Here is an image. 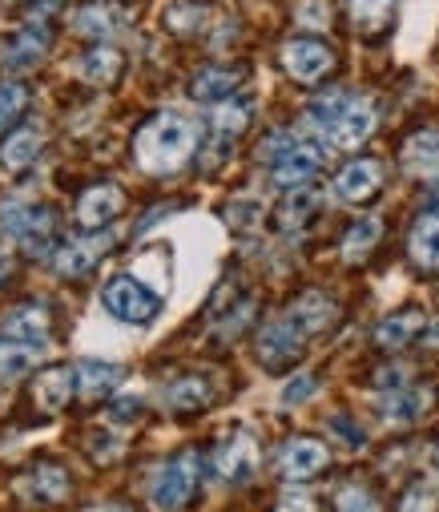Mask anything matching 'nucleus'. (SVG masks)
Instances as JSON below:
<instances>
[{"label":"nucleus","instance_id":"nucleus-2","mask_svg":"<svg viewBox=\"0 0 439 512\" xmlns=\"http://www.w3.org/2000/svg\"><path fill=\"white\" fill-rule=\"evenodd\" d=\"M258 158L270 166L274 186L295 190V186H311L315 170L323 166V146L303 134H274L258 146Z\"/></svg>","mask_w":439,"mask_h":512},{"label":"nucleus","instance_id":"nucleus-5","mask_svg":"<svg viewBox=\"0 0 439 512\" xmlns=\"http://www.w3.org/2000/svg\"><path fill=\"white\" fill-rule=\"evenodd\" d=\"M198 480H202V456H198L194 448L178 452L174 460L162 464V472H158V480H154V488H150L154 508H158V512H178V508H186V504L194 500V492H198Z\"/></svg>","mask_w":439,"mask_h":512},{"label":"nucleus","instance_id":"nucleus-19","mask_svg":"<svg viewBox=\"0 0 439 512\" xmlns=\"http://www.w3.org/2000/svg\"><path fill=\"white\" fill-rule=\"evenodd\" d=\"M49 307L45 303H21L13 307L5 319H0V335L5 339H25V343H45L49 339Z\"/></svg>","mask_w":439,"mask_h":512},{"label":"nucleus","instance_id":"nucleus-14","mask_svg":"<svg viewBox=\"0 0 439 512\" xmlns=\"http://www.w3.org/2000/svg\"><path fill=\"white\" fill-rule=\"evenodd\" d=\"M435 404H439V388H431V383H407V388L391 392V396L379 404V412H383V420H387V424L403 428V424L423 420Z\"/></svg>","mask_w":439,"mask_h":512},{"label":"nucleus","instance_id":"nucleus-11","mask_svg":"<svg viewBox=\"0 0 439 512\" xmlns=\"http://www.w3.org/2000/svg\"><path fill=\"white\" fill-rule=\"evenodd\" d=\"M331 464V448L315 436H295L278 448V472L286 480H311Z\"/></svg>","mask_w":439,"mask_h":512},{"label":"nucleus","instance_id":"nucleus-4","mask_svg":"<svg viewBox=\"0 0 439 512\" xmlns=\"http://www.w3.org/2000/svg\"><path fill=\"white\" fill-rule=\"evenodd\" d=\"M0 230L13 234L21 242L25 254H33V259H45V254H53L61 242H57V214L45 210V206H5L0 210Z\"/></svg>","mask_w":439,"mask_h":512},{"label":"nucleus","instance_id":"nucleus-8","mask_svg":"<svg viewBox=\"0 0 439 512\" xmlns=\"http://www.w3.org/2000/svg\"><path fill=\"white\" fill-rule=\"evenodd\" d=\"M29 392H33V408H37L41 416H61V412L69 408L73 392H77V367H65V363L41 367Z\"/></svg>","mask_w":439,"mask_h":512},{"label":"nucleus","instance_id":"nucleus-25","mask_svg":"<svg viewBox=\"0 0 439 512\" xmlns=\"http://www.w3.org/2000/svg\"><path fill=\"white\" fill-rule=\"evenodd\" d=\"M242 85V69H226V65H210L190 81V97L202 105H222L234 97V89Z\"/></svg>","mask_w":439,"mask_h":512},{"label":"nucleus","instance_id":"nucleus-28","mask_svg":"<svg viewBox=\"0 0 439 512\" xmlns=\"http://www.w3.org/2000/svg\"><path fill=\"white\" fill-rule=\"evenodd\" d=\"M403 170L415 174V178H435L439 174V134L435 130H423L415 138L403 142Z\"/></svg>","mask_w":439,"mask_h":512},{"label":"nucleus","instance_id":"nucleus-36","mask_svg":"<svg viewBox=\"0 0 439 512\" xmlns=\"http://www.w3.org/2000/svg\"><path fill=\"white\" fill-rule=\"evenodd\" d=\"M335 512H379V500L367 488L347 484V488L335 492Z\"/></svg>","mask_w":439,"mask_h":512},{"label":"nucleus","instance_id":"nucleus-22","mask_svg":"<svg viewBox=\"0 0 439 512\" xmlns=\"http://www.w3.org/2000/svg\"><path fill=\"white\" fill-rule=\"evenodd\" d=\"M49 41H53V33H49V25H41V21L17 29V33L9 37V45H5V65H13V69L37 65V61L49 53Z\"/></svg>","mask_w":439,"mask_h":512},{"label":"nucleus","instance_id":"nucleus-35","mask_svg":"<svg viewBox=\"0 0 439 512\" xmlns=\"http://www.w3.org/2000/svg\"><path fill=\"white\" fill-rule=\"evenodd\" d=\"M29 105V85L25 81H0V134L25 113Z\"/></svg>","mask_w":439,"mask_h":512},{"label":"nucleus","instance_id":"nucleus-9","mask_svg":"<svg viewBox=\"0 0 439 512\" xmlns=\"http://www.w3.org/2000/svg\"><path fill=\"white\" fill-rule=\"evenodd\" d=\"M303 343H307V335L290 323L286 315L282 319H270L262 331H258V363L262 367H270V371H278V367H286V363H295L299 359V351H303Z\"/></svg>","mask_w":439,"mask_h":512},{"label":"nucleus","instance_id":"nucleus-26","mask_svg":"<svg viewBox=\"0 0 439 512\" xmlns=\"http://www.w3.org/2000/svg\"><path fill=\"white\" fill-rule=\"evenodd\" d=\"M407 254L419 271H439V210L435 214H423L415 226H411V238H407Z\"/></svg>","mask_w":439,"mask_h":512},{"label":"nucleus","instance_id":"nucleus-23","mask_svg":"<svg viewBox=\"0 0 439 512\" xmlns=\"http://www.w3.org/2000/svg\"><path fill=\"white\" fill-rule=\"evenodd\" d=\"M210 400H214V388H210V379H202V375H182L162 392V404L170 412H178V416H194V412L210 408Z\"/></svg>","mask_w":439,"mask_h":512},{"label":"nucleus","instance_id":"nucleus-41","mask_svg":"<svg viewBox=\"0 0 439 512\" xmlns=\"http://www.w3.org/2000/svg\"><path fill=\"white\" fill-rule=\"evenodd\" d=\"M315 396V375H295L290 379V388L282 392V404H303Z\"/></svg>","mask_w":439,"mask_h":512},{"label":"nucleus","instance_id":"nucleus-3","mask_svg":"<svg viewBox=\"0 0 439 512\" xmlns=\"http://www.w3.org/2000/svg\"><path fill=\"white\" fill-rule=\"evenodd\" d=\"M101 307L113 315V319H121V323H129V327H150L158 315H162V295L158 291H150L141 279H133V275H109L105 283H101Z\"/></svg>","mask_w":439,"mask_h":512},{"label":"nucleus","instance_id":"nucleus-1","mask_svg":"<svg viewBox=\"0 0 439 512\" xmlns=\"http://www.w3.org/2000/svg\"><path fill=\"white\" fill-rule=\"evenodd\" d=\"M194 146H198L194 121H186L182 113H158L133 134V162L145 174L166 178V174H178L194 158Z\"/></svg>","mask_w":439,"mask_h":512},{"label":"nucleus","instance_id":"nucleus-44","mask_svg":"<svg viewBox=\"0 0 439 512\" xmlns=\"http://www.w3.org/2000/svg\"><path fill=\"white\" fill-rule=\"evenodd\" d=\"M423 339H427V351H435V355H439V323H431Z\"/></svg>","mask_w":439,"mask_h":512},{"label":"nucleus","instance_id":"nucleus-40","mask_svg":"<svg viewBox=\"0 0 439 512\" xmlns=\"http://www.w3.org/2000/svg\"><path fill=\"white\" fill-rule=\"evenodd\" d=\"M274 512H315V496H311V492H303V488H290V492H282V496H278Z\"/></svg>","mask_w":439,"mask_h":512},{"label":"nucleus","instance_id":"nucleus-43","mask_svg":"<svg viewBox=\"0 0 439 512\" xmlns=\"http://www.w3.org/2000/svg\"><path fill=\"white\" fill-rule=\"evenodd\" d=\"M57 9H61V0H33V21H41V25H45Z\"/></svg>","mask_w":439,"mask_h":512},{"label":"nucleus","instance_id":"nucleus-33","mask_svg":"<svg viewBox=\"0 0 439 512\" xmlns=\"http://www.w3.org/2000/svg\"><path fill=\"white\" fill-rule=\"evenodd\" d=\"M379 238H383V222H379V218H359V222H351V230L343 234V259H347V263L367 259V250H375Z\"/></svg>","mask_w":439,"mask_h":512},{"label":"nucleus","instance_id":"nucleus-16","mask_svg":"<svg viewBox=\"0 0 439 512\" xmlns=\"http://www.w3.org/2000/svg\"><path fill=\"white\" fill-rule=\"evenodd\" d=\"M246 125H250V105H246V101L230 97V101L214 105V109H210V125H206L214 154H226V150L246 134Z\"/></svg>","mask_w":439,"mask_h":512},{"label":"nucleus","instance_id":"nucleus-29","mask_svg":"<svg viewBox=\"0 0 439 512\" xmlns=\"http://www.w3.org/2000/svg\"><path fill=\"white\" fill-rule=\"evenodd\" d=\"M41 363V343L0 339V383H17Z\"/></svg>","mask_w":439,"mask_h":512},{"label":"nucleus","instance_id":"nucleus-17","mask_svg":"<svg viewBox=\"0 0 439 512\" xmlns=\"http://www.w3.org/2000/svg\"><path fill=\"white\" fill-rule=\"evenodd\" d=\"M375 121H379L375 105H371V101H355V105L339 117L335 130L327 134V142H331L335 150H359V146L375 134Z\"/></svg>","mask_w":439,"mask_h":512},{"label":"nucleus","instance_id":"nucleus-30","mask_svg":"<svg viewBox=\"0 0 439 512\" xmlns=\"http://www.w3.org/2000/svg\"><path fill=\"white\" fill-rule=\"evenodd\" d=\"M37 154H41V134L37 130H13L0 146V166L9 174H21L29 166H37Z\"/></svg>","mask_w":439,"mask_h":512},{"label":"nucleus","instance_id":"nucleus-20","mask_svg":"<svg viewBox=\"0 0 439 512\" xmlns=\"http://www.w3.org/2000/svg\"><path fill=\"white\" fill-rule=\"evenodd\" d=\"M427 327V315L419 307H403L395 315H387L379 327H375V347L379 351H403L407 343H415Z\"/></svg>","mask_w":439,"mask_h":512},{"label":"nucleus","instance_id":"nucleus-21","mask_svg":"<svg viewBox=\"0 0 439 512\" xmlns=\"http://www.w3.org/2000/svg\"><path fill=\"white\" fill-rule=\"evenodd\" d=\"M335 315H339V311H335V303H331L323 291H307V295H299L295 303H290V311H286V319L295 323L307 339L319 335V331H327V327L335 323Z\"/></svg>","mask_w":439,"mask_h":512},{"label":"nucleus","instance_id":"nucleus-47","mask_svg":"<svg viewBox=\"0 0 439 512\" xmlns=\"http://www.w3.org/2000/svg\"><path fill=\"white\" fill-rule=\"evenodd\" d=\"M0 61H5V57H0Z\"/></svg>","mask_w":439,"mask_h":512},{"label":"nucleus","instance_id":"nucleus-31","mask_svg":"<svg viewBox=\"0 0 439 512\" xmlns=\"http://www.w3.org/2000/svg\"><path fill=\"white\" fill-rule=\"evenodd\" d=\"M319 190L315 186H295V190H286V198L278 202V210H274V218H278V226L282 230H295V226H303L315 210H319Z\"/></svg>","mask_w":439,"mask_h":512},{"label":"nucleus","instance_id":"nucleus-39","mask_svg":"<svg viewBox=\"0 0 439 512\" xmlns=\"http://www.w3.org/2000/svg\"><path fill=\"white\" fill-rule=\"evenodd\" d=\"M89 456H93L97 464H113V460L121 456V444H117L109 432H93V436H89Z\"/></svg>","mask_w":439,"mask_h":512},{"label":"nucleus","instance_id":"nucleus-32","mask_svg":"<svg viewBox=\"0 0 439 512\" xmlns=\"http://www.w3.org/2000/svg\"><path fill=\"white\" fill-rule=\"evenodd\" d=\"M355 105V97L347 93V89H331V93H323L311 109H307V121H311V130H319V134H331L335 125H339V117L347 113Z\"/></svg>","mask_w":439,"mask_h":512},{"label":"nucleus","instance_id":"nucleus-10","mask_svg":"<svg viewBox=\"0 0 439 512\" xmlns=\"http://www.w3.org/2000/svg\"><path fill=\"white\" fill-rule=\"evenodd\" d=\"M210 468H214V476L226 480V484H246V480L258 472V448H254V440H250L246 432L226 436V440L214 448Z\"/></svg>","mask_w":439,"mask_h":512},{"label":"nucleus","instance_id":"nucleus-37","mask_svg":"<svg viewBox=\"0 0 439 512\" xmlns=\"http://www.w3.org/2000/svg\"><path fill=\"white\" fill-rule=\"evenodd\" d=\"M435 488L427 480H415L403 496H399V512H435Z\"/></svg>","mask_w":439,"mask_h":512},{"label":"nucleus","instance_id":"nucleus-15","mask_svg":"<svg viewBox=\"0 0 439 512\" xmlns=\"http://www.w3.org/2000/svg\"><path fill=\"white\" fill-rule=\"evenodd\" d=\"M383 190V166L375 162V158H355L351 166H343L339 170V178H335V194L343 198V202H371L375 194Z\"/></svg>","mask_w":439,"mask_h":512},{"label":"nucleus","instance_id":"nucleus-18","mask_svg":"<svg viewBox=\"0 0 439 512\" xmlns=\"http://www.w3.org/2000/svg\"><path fill=\"white\" fill-rule=\"evenodd\" d=\"M125 29V13L117 5H109V0H89V5H81L73 13V33L77 37H89V41H105L113 33Z\"/></svg>","mask_w":439,"mask_h":512},{"label":"nucleus","instance_id":"nucleus-27","mask_svg":"<svg viewBox=\"0 0 439 512\" xmlns=\"http://www.w3.org/2000/svg\"><path fill=\"white\" fill-rule=\"evenodd\" d=\"M121 69H125V61H121V53L109 49V45H97V49H89V53L77 61V77H81L85 85H93V89H109V85L121 77Z\"/></svg>","mask_w":439,"mask_h":512},{"label":"nucleus","instance_id":"nucleus-46","mask_svg":"<svg viewBox=\"0 0 439 512\" xmlns=\"http://www.w3.org/2000/svg\"><path fill=\"white\" fill-rule=\"evenodd\" d=\"M435 464H439V444H435Z\"/></svg>","mask_w":439,"mask_h":512},{"label":"nucleus","instance_id":"nucleus-12","mask_svg":"<svg viewBox=\"0 0 439 512\" xmlns=\"http://www.w3.org/2000/svg\"><path fill=\"white\" fill-rule=\"evenodd\" d=\"M121 210H125V194H121V186H113V182H93V186H85L81 198H77V206H73L81 230H101V226H109Z\"/></svg>","mask_w":439,"mask_h":512},{"label":"nucleus","instance_id":"nucleus-13","mask_svg":"<svg viewBox=\"0 0 439 512\" xmlns=\"http://www.w3.org/2000/svg\"><path fill=\"white\" fill-rule=\"evenodd\" d=\"M17 492L29 504H61L73 492V476L61 464H33L29 472L17 476Z\"/></svg>","mask_w":439,"mask_h":512},{"label":"nucleus","instance_id":"nucleus-6","mask_svg":"<svg viewBox=\"0 0 439 512\" xmlns=\"http://www.w3.org/2000/svg\"><path fill=\"white\" fill-rule=\"evenodd\" d=\"M113 230L105 226V230H89L85 238H69V242H61L57 250H53V267H57V275L61 279H81V275H89L101 259H105V250L113 246Z\"/></svg>","mask_w":439,"mask_h":512},{"label":"nucleus","instance_id":"nucleus-45","mask_svg":"<svg viewBox=\"0 0 439 512\" xmlns=\"http://www.w3.org/2000/svg\"><path fill=\"white\" fill-rule=\"evenodd\" d=\"M85 512H133V508H125V504H97V508H85Z\"/></svg>","mask_w":439,"mask_h":512},{"label":"nucleus","instance_id":"nucleus-7","mask_svg":"<svg viewBox=\"0 0 439 512\" xmlns=\"http://www.w3.org/2000/svg\"><path fill=\"white\" fill-rule=\"evenodd\" d=\"M282 69L303 85H315L335 69V49L315 37H295L282 45Z\"/></svg>","mask_w":439,"mask_h":512},{"label":"nucleus","instance_id":"nucleus-24","mask_svg":"<svg viewBox=\"0 0 439 512\" xmlns=\"http://www.w3.org/2000/svg\"><path fill=\"white\" fill-rule=\"evenodd\" d=\"M121 379L125 371L117 363H105V359H81L77 363V392L85 400H105L121 388Z\"/></svg>","mask_w":439,"mask_h":512},{"label":"nucleus","instance_id":"nucleus-38","mask_svg":"<svg viewBox=\"0 0 439 512\" xmlns=\"http://www.w3.org/2000/svg\"><path fill=\"white\" fill-rule=\"evenodd\" d=\"M262 202H250V198H238V202H230L226 206V218H230V226H254V222H262Z\"/></svg>","mask_w":439,"mask_h":512},{"label":"nucleus","instance_id":"nucleus-34","mask_svg":"<svg viewBox=\"0 0 439 512\" xmlns=\"http://www.w3.org/2000/svg\"><path fill=\"white\" fill-rule=\"evenodd\" d=\"M395 17V0H351V21L359 33H383Z\"/></svg>","mask_w":439,"mask_h":512},{"label":"nucleus","instance_id":"nucleus-42","mask_svg":"<svg viewBox=\"0 0 439 512\" xmlns=\"http://www.w3.org/2000/svg\"><path fill=\"white\" fill-rule=\"evenodd\" d=\"M327 17H331V9L323 5V0H303V5H299V21H303L307 29H323Z\"/></svg>","mask_w":439,"mask_h":512}]
</instances>
